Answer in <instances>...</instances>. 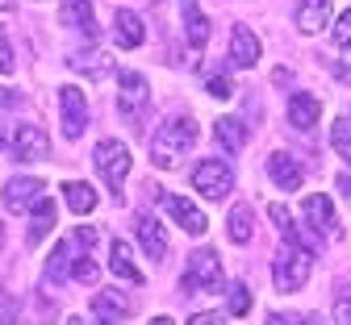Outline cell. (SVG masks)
Wrapping results in <instances>:
<instances>
[{
  "label": "cell",
  "instance_id": "1",
  "mask_svg": "<svg viewBox=\"0 0 351 325\" xmlns=\"http://www.w3.org/2000/svg\"><path fill=\"white\" fill-rule=\"evenodd\" d=\"M193 142H197V121L193 117H167L159 125V133H151V163L171 167L184 151H193Z\"/></svg>",
  "mask_w": 351,
  "mask_h": 325
},
{
  "label": "cell",
  "instance_id": "2",
  "mask_svg": "<svg viewBox=\"0 0 351 325\" xmlns=\"http://www.w3.org/2000/svg\"><path fill=\"white\" fill-rule=\"evenodd\" d=\"M310 271H314V250L285 242V255L272 263V288L276 292H297L305 280H310Z\"/></svg>",
  "mask_w": 351,
  "mask_h": 325
},
{
  "label": "cell",
  "instance_id": "3",
  "mask_svg": "<svg viewBox=\"0 0 351 325\" xmlns=\"http://www.w3.org/2000/svg\"><path fill=\"white\" fill-rule=\"evenodd\" d=\"M93 163H97L101 179L109 183V192L121 196V183L130 175V151L117 142V138H105V142H97V151H93Z\"/></svg>",
  "mask_w": 351,
  "mask_h": 325
},
{
  "label": "cell",
  "instance_id": "4",
  "mask_svg": "<svg viewBox=\"0 0 351 325\" xmlns=\"http://www.w3.org/2000/svg\"><path fill=\"white\" fill-rule=\"evenodd\" d=\"M193 188H197L205 200L230 196V188H234V167L222 163V159H201V163L193 167Z\"/></svg>",
  "mask_w": 351,
  "mask_h": 325
},
{
  "label": "cell",
  "instance_id": "5",
  "mask_svg": "<svg viewBox=\"0 0 351 325\" xmlns=\"http://www.w3.org/2000/svg\"><path fill=\"white\" fill-rule=\"evenodd\" d=\"M184 288H189V292H217V288H222V259H217V250L197 246V250L189 255Z\"/></svg>",
  "mask_w": 351,
  "mask_h": 325
},
{
  "label": "cell",
  "instance_id": "6",
  "mask_svg": "<svg viewBox=\"0 0 351 325\" xmlns=\"http://www.w3.org/2000/svg\"><path fill=\"white\" fill-rule=\"evenodd\" d=\"M97 242V229H75L71 238H63L55 250H51V259H47V280L51 284H59V280H67V263H71V255H88V246Z\"/></svg>",
  "mask_w": 351,
  "mask_h": 325
},
{
  "label": "cell",
  "instance_id": "7",
  "mask_svg": "<svg viewBox=\"0 0 351 325\" xmlns=\"http://www.w3.org/2000/svg\"><path fill=\"white\" fill-rule=\"evenodd\" d=\"M59 117H63V133L80 142L88 129V96L80 88H59Z\"/></svg>",
  "mask_w": 351,
  "mask_h": 325
},
{
  "label": "cell",
  "instance_id": "8",
  "mask_svg": "<svg viewBox=\"0 0 351 325\" xmlns=\"http://www.w3.org/2000/svg\"><path fill=\"white\" fill-rule=\"evenodd\" d=\"M163 209H167V217L184 229V234H205V225H209V217L193 205V200H184L180 192H171V196H163Z\"/></svg>",
  "mask_w": 351,
  "mask_h": 325
},
{
  "label": "cell",
  "instance_id": "9",
  "mask_svg": "<svg viewBox=\"0 0 351 325\" xmlns=\"http://www.w3.org/2000/svg\"><path fill=\"white\" fill-rule=\"evenodd\" d=\"M47 155H51V142H47V133H42L38 125H21L13 133V159L17 163H38Z\"/></svg>",
  "mask_w": 351,
  "mask_h": 325
},
{
  "label": "cell",
  "instance_id": "10",
  "mask_svg": "<svg viewBox=\"0 0 351 325\" xmlns=\"http://www.w3.org/2000/svg\"><path fill=\"white\" fill-rule=\"evenodd\" d=\"M117 88H121V113L130 121H138L143 109H147V79L138 71H121L117 75Z\"/></svg>",
  "mask_w": 351,
  "mask_h": 325
},
{
  "label": "cell",
  "instance_id": "11",
  "mask_svg": "<svg viewBox=\"0 0 351 325\" xmlns=\"http://www.w3.org/2000/svg\"><path fill=\"white\" fill-rule=\"evenodd\" d=\"M59 21L67 29H80L84 42H97V17H93V0H63V9H59Z\"/></svg>",
  "mask_w": 351,
  "mask_h": 325
},
{
  "label": "cell",
  "instance_id": "12",
  "mask_svg": "<svg viewBox=\"0 0 351 325\" xmlns=\"http://www.w3.org/2000/svg\"><path fill=\"white\" fill-rule=\"evenodd\" d=\"M42 192H47V188H42L38 175H17V179L5 183V205H9V213H25V209H34V200Z\"/></svg>",
  "mask_w": 351,
  "mask_h": 325
},
{
  "label": "cell",
  "instance_id": "13",
  "mask_svg": "<svg viewBox=\"0 0 351 325\" xmlns=\"http://www.w3.org/2000/svg\"><path fill=\"white\" fill-rule=\"evenodd\" d=\"M301 213H305V221H310V234L314 229H322V234L330 238L335 229H339V217H335V205H330V196H305L301 200Z\"/></svg>",
  "mask_w": 351,
  "mask_h": 325
},
{
  "label": "cell",
  "instance_id": "14",
  "mask_svg": "<svg viewBox=\"0 0 351 325\" xmlns=\"http://www.w3.org/2000/svg\"><path fill=\"white\" fill-rule=\"evenodd\" d=\"M268 175H272L276 188H285V192H297V188H301V179H305L301 163H297L289 151H276V155L268 159Z\"/></svg>",
  "mask_w": 351,
  "mask_h": 325
},
{
  "label": "cell",
  "instance_id": "15",
  "mask_svg": "<svg viewBox=\"0 0 351 325\" xmlns=\"http://www.w3.org/2000/svg\"><path fill=\"white\" fill-rule=\"evenodd\" d=\"M34 221H29V234H25V246H38L42 238L55 229V200H47V192H42L38 200H34Z\"/></svg>",
  "mask_w": 351,
  "mask_h": 325
},
{
  "label": "cell",
  "instance_id": "16",
  "mask_svg": "<svg viewBox=\"0 0 351 325\" xmlns=\"http://www.w3.org/2000/svg\"><path fill=\"white\" fill-rule=\"evenodd\" d=\"M318 117H322L318 96H310V92H297V96H289V121H293L297 129H314Z\"/></svg>",
  "mask_w": 351,
  "mask_h": 325
},
{
  "label": "cell",
  "instance_id": "17",
  "mask_svg": "<svg viewBox=\"0 0 351 325\" xmlns=\"http://www.w3.org/2000/svg\"><path fill=\"white\" fill-rule=\"evenodd\" d=\"M138 242H143V250H147L151 263H159L167 255V234H163V225L155 217H138Z\"/></svg>",
  "mask_w": 351,
  "mask_h": 325
},
{
  "label": "cell",
  "instance_id": "18",
  "mask_svg": "<svg viewBox=\"0 0 351 325\" xmlns=\"http://www.w3.org/2000/svg\"><path fill=\"white\" fill-rule=\"evenodd\" d=\"M125 313H130V300L117 296V292H101V296L93 300V317H97V325H121Z\"/></svg>",
  "mask_w": 351,
  "mask_h": 325
},
{
  "label": "cell",
  "instance_id": "19",
  "mask_svg": "<svg viewBox=\"0 0 351 325\" xmlns=\"http://www.w3.org/2000/svg\"><path fill=\"white\" fill-rule=\"evenodd\" d=\"M63 200L75 217H88L97 209V192H93V183H84V179H67L63 183Z\"/></svg>",
  "mask_w": 351,
  "mask_h": 325
},
{
  "label": "cell",
  "instance_id": "20",
  "mask_svg": "<svg viewBox=\"0 0 351 325\" xmlns=\"http://www.w3.org/2000/svg\"><path fill=\"white\" fill-rule=\"evenodd\" d=\"M109 271L117 275V280H125V284H143V271L134 267V255H130V246L121 238L109 246Z\"/></svg>",
  "mask_w": 351,
  "mask_h": 325
},
{
  "label": "cell",
  "instance_id": "21",
  "mask_svg": "<svg viewBox=\"0 0 351 325\" xmlns=\"http://www.w3.org/2000/svg\"><path fill=\"white\" fill-rule=\"evenodd\" d=\"M117 46H125V51H134V46H143V38H147V25H143V17L138 13H130V9H117Z\"/></svg>",
  "mask_w": 351,
  "mask_h": 325
},
{
  "label": "cell",
  "instance_id": "22",
  "mask_svg": "<svg viewBox=\"0 0 351 325\" xmlns=\"http://www.w3.org/2000/svg\"><path fill=\"white\" fill-rule=\"evenodd\" d=\"M180 13H184L189 46H205V42H209V17L201 13V5H197V0H180Z\"/></svg>",
  "mask_w": 351,
  "mask_h": 325
},
{
  "label": "cell",
  "instance_id": "23",
  "mask_svg": "<svg viewBox=\"0 0 351 325\" xmlns=\"http://www.w3.org/2000/svg\"><path fill=\"white\" fill-rule=\"evenodd\" d=\"M330 17V0H301L297 5V29L301 34H318Z\"/></svg>",
  "mask_w": 351,
  "mask_h": 325
},
{
  "label": "cell",
  "instance_id": "24",
  "mask_svg": "<svg viewBox=\"0 0 351 325\" xmlns=\"http://www.w3.org/2000/svg\"><path fill=\"white\" fill-rule=\"evenodd\" d=\"M230 59L239 63V67H255L259 63V38L251 34V29H234V38H230Z\"/></svg>",
  "mask_w": 351,
  "mask_h": 325
},
{
  "label": "cell",
  "instance_id": "25",
  "mask_svg": "<svg viewBox=\"0 0 351 325\" xmlns=\"http://www.w3.org/2000/svg\"><path fill=\"white\" fill-rule=\"evenodd\" d=\"M213 133H217V142H222L230 155H239L243 146H247V129L234 121V117H217V125H213Z\"/></svg>",
  "mask_w": 351,
  "mask_h": 325
},
{
  "label": "cell",
  "instance_id": "26",
  "mask_svg": "<svg viewBox=\"0 0 351 325\" xmlns=\"http://www.w3.org/2000/svg\"><path fill=\"white\" fill-rule=\"evenodd\" d=\"M251 234H255V221H251V209L247 205H234L230 209V238L243 246V242H251Z\"/></svg>",
  "mask_w": 351,
  "mask_h": 325
},
{
  "label": "cell",
  "instance_id": "27",
  "mask_svg": "<svg viewBox=\"0 0 351 325\" xmlns=\"http://www.w3.org/2000/svg\"><path fill=\"white\" fill-rule=\"evenodd\" d=\"M226 313H230V317H247V313H251V288H247V284H230Z\"/></svg>",
  "mask_w": 351,
  "mask_h": 325
},
{
  "label": "cell",
  "instance_id": "28",
  "mask_svg": "<svg viewBox=\"0 0 351 325\" xmlns=\"http://www.w3.org/2000/svg\"><path fill=\"white\" fill-rule=\"evenodd\" d=\"M330 146H335V151L343 155V163L351 167V125H347L343 117H339V121H335V129H330Z\"/></svg>",
  "mask_w": 351,
  "mask_h": 325
},
{
  "label": "cell",
  "instance_id": "29",
  "mask_svg": "<svg viewBox=\"0 0 351 325\" xmlns=\"http://www.w3.org/2000/svg\"><path fill=\"white\" fill-rule=\"evenodd\" d=\"M71 275H75L80 284H97V280H101V267H97V259L80 255V259H75V267H71Z\"/></svg>",
  "mask_w": 351,
  "mask_h": 325
},
{
  "label": "cell",
  "instance_id": "30",
  "mask_svg": "<svg viewBox=\"0 0 351 325\" xmlns=\"http://www.w3.org/2000/svg\"><path fill=\"white\" fill-rule=\"evenodd\" d=\"M335 321H339V325H351V280H343V288H339V304H335Z\"/></svg>",
  "mask_w": 351,
  "mask_h": 325
},
{
  "label": "cell",
  "instance_id": "31",
  "mask_svg": "<svg viewBox=\"0 0 351 325\" xmlns=\"http://www.w3.org/2000/svg\"><path fill=\"white\" fill-rule=\"evenodd\" d=\"M330 42L339 46V51H347V46H351V9L335 21V34H330Z\"/></svg>",
  "mask_w": 351,
  "mask_h": 325
},
{
  "label": "cell",
  "instance_id": "32",
  "mask_svg": "<svg viewBox=\"0 0 351 325\" xmlns=\"http://www.w3.org/2000/svg\"><path fill=\"white\" fill-rule=\"evenodd\" d=\"M268 325H318V317H305V313H272Z\"/></svg>",
  "mask_w": 351,
  "mask_h": 325
},
{
  "label": "cell",
  "instance_id": "33",
  "mask_svg": "<svg viewBox=\"0 0 351 325\" xmlns=\"http://www.w3.org/2000/svg\"><path fill=\"white\" fill-rule=\"evenodd\" d=\"M205 83H209V92H213L217 101H230V79H226V75H209Z\"/></svg>",
  "mask_w": 351,
  "mask_h": 325
},
{
  "label": "cell",
  "instance_id": "34",
  "mask_svg": "<svg viewBox=\"0 0 351 325\" xmlns=\"http://www.w3.org/2000/svg\"><path fill=\"white\" fill-rule=\"evenodd\" d=\"M0 71H13V46H9V38H5V29H0Z\"/></svg>",
  "mask_w": 351,
  "mask_h": 325
},
{
  "label": "cell",
  "instance_id": "35",
  "mask_svg": "<svg viewBox=\"0 0 351 325\" xmlns=\"http://www.w3.org/2000/svg\"><path fill=\"white\" fill-rule=\"evenodd\" d=\"M189 325H222L213 313H197V317H189Z\"/></svg>",
  "mask_w": 351,
  "mask_h": 325
},
{
  "label": "cell",
  "instance_id": "36",
  "mask_svg": "<svg viewBox=\"0 0 351 325\" xmlns=\"http://www.w3.org/2000/svg\"><path fill=\"white\" fill-rule=\"evenodd\" d=\"M151 325H176V321H171V317H155Z\"/></svg>",
  "mask_w": 351,
  "mask_h": 325
},
{
  "label": "cell",
  "instance_id": "37",
  "mask_svg": "<svg viewBox=\"0 0 351 325\" xmlns=\"http://www.w3.org/2000/svg\"><path fill=\"white\" fill-rule=\"evenodd\" d=\"M0 250H5V225H0Z\"/></svg>",
  "mask_w": 351,
  "mask_h": 325
},
{
  "label": "cell",
  "instance_id": "38",
  "mask_svg": "<svg viewBox=\"0 0 351 325\" xmlns=\"http://www.w3.org/2000/svg\"><path fill=\"white\" fill-rule=\"evenodd\" d=\"M67 325H84V321H80V317H71V321H67Z\"/></svg>",
  "mask_w": 351,
  "mask_h": 325
},
{
  "label": "cell",
  "instance_id": "39",
  "mask_svg": "<svg viewBox=\"0 0 351 325\" xmlns=\"http://www.w3.org/2000/svg\"><path fill=\"white\" fill-rule=\"evenodd\" d=\"M0 9H9V0H0Z\"/></svg>",
  "mask_w": 351,
  "mask_h": 325
}]
</instances>
